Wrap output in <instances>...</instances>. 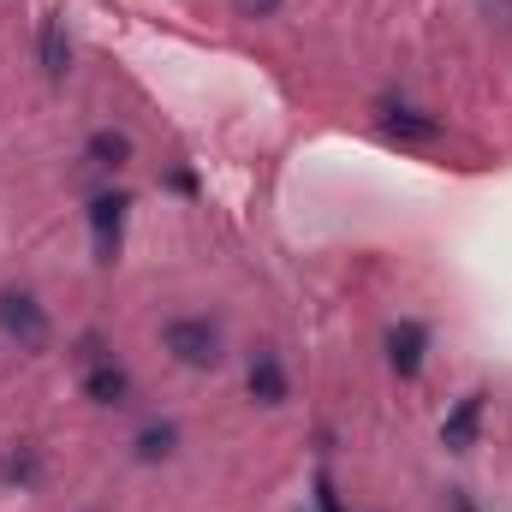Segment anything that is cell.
I'll list each match as a JSON object with an SVG mask.
<instances>
[{
    "instance_id": "8992f818",
    "label": "cell",
    "mask_w": 512,
    "mask_h": 512,
    "mask_svg": "<svg viewBox=\"0 0 512 512\" xmlns=\"http://www.w3.org/2000/svg\"><path fill=\"white\" fill-rule=\"evenodd\" d=\"M423 352H429V328H423V322H399V328L387 334V364H393L405 382L423 370Z\"/></svg>"
},
{
    "instance_id": "2e32d148",
    "label": "cell",
    "mask_w": 512,
    "mask_h": 512,
    "mask_svg": "<svg viewBox=\"0 0 512 512\" xmlns=\"http://www.w3.org/2000/svg\"><path fill=\"white\" fill-rule=\"evenodd\" d=\"M447 507H453V512H471V501H465V495L453 489V495H447Z\"/></svg>"
},
{
    "instance_id": "4fadbf2b",
    "label": "cell",
    "mask_w": 512,
    "mask_h": 512,
    "mask_svg": "<svg viewBox=\"0 0 512 512\" xmlns=\"http://www.w3.org/2000/svg\"><path fill=\"white\" fill-rule=\"evenodd\" d=\"M316 512H340V495H334L328 477H316Z\"/></svg>"
},
{
    "instance_id": "7a4b0ae2",
    "label": "cell",
    "mask_w": 512,
    "mask_h": 512,
    "mask_svg": "<svg viewBox=\"0 0 512 512\" xmlns=\"http://www.w3.org/2000/svg\"><path fill=\"white\" fill-rule=\"evenodd\" d=\"M0 334L18 340V352H42L48 346V310L12 286V292H0Z\"/></svg>"
},
{
    "instance_id": "5bb4252c",
    "label": "cell",
    "mask_w": 512,
    "mask_h": 512,
    "mask_svg": "<svg viewBox=\"0 0 512 512\" xmlns=\"http://www.w3.org/2000/svg\"><path fill=\"white\" fill-rule=\"evenodd\" d=\"M483 12H489V18H501V24H512V0H483Z\"/></svg>"
},
{
    "instance_id": "5b68a950",
    "label": "cell",
    "mask_w": 512,
    "mask_h": 512,
    "mask_svg": "<svg viewBox=\"0 0 512 512\" xmlns=\"http://www.w3.org/2000/svg\"><path fill=\"white\" fill-rule=\"evenodd\" d=\"M376 120L399 143H435L441 137V120H429L423 108H405V102H376Z\"/></svg>"
},
{
    "instance_id": "6da1fadb",
    "label": "cell",
    "mask_w": 512,
    "mask_h": 512,
    "mask_svg": "<svg viewBox=\"0 0 512 512\" xmlns=\"http://www.w3.org/2000/svg\"><path fill=\"white\" fill-rule=\"evenodd\" d=\"M161 346L185 364V370H215L221 364V328L209 316H173L161 328Z\"/></svg>"
},
{
    "instance_id": "3957f363",
    "label": "cell",
    "mask_w": 512,
    "mask_h": 512,
    "mask_svg": "<svg viewBox=\"0 0 512 512\" xmlns=\"http://www.w3.org/2000/svg\"><path fill=\"white\" fill-rule=\"evenodd\" d=\"M84 393H90L96 405H126L131 399V376L114 364V352H108L96 334H84Z\"/></svg>"
},
{
    "instance_id": "30bf717a",
    "label": "cell",
    "mask_w": 512,
    "mask_h": 512,
    "mask_svg": "<svg viewBox=\"0 0 512 512\" xmlns=\"http://www.w3.org/2000/svg\"><path fill=\"white\" fill-rule=\"evenodd\" d=\"M84 155H90V167H126V155H131V137H126V131H90V143H84Z\"/></svg>"
},
{
    "instance_id": "277c9868",
    "label": "cell",
    "mask_w": 512,
    "mask_h": 512,
    "mask_svg": "<svg viewBox=\"0 0 512 512\" xmlns=\"http://www.w3.org/2000/svg\"><path fill=\"white\" fill-rule=\"evenodd\" d=\"M126 191H102L90 197V239H96V262H114L120 256V233H126Z\"/></svg>"
},
{
    "instance_id": "9a60e30c",
    "label": "cell",
    "mask_w": 512,
    "mask_h": 512,
    "mask_svg": "<svg viewBox=\"0 0 512 512\" xmlns=\"http://www.w3.org/2000/svg\"><path fill=\"white\" fill-rule=\"evenodd\" d=\"M239 6H245V12H274L280 0H239Z\"/></svg>"
},
{
    "instance_id": "8fae6325",
    "label": "cell",
    "mask_w": 512,
    "mask_h": 512,
    "mask_svg": "<svg viewBox=\"0 0 512 512\" xmlns=\"http://www.w3.org/2000/svg\"><path fill=\"white\" fill-rule=\"evenodd\" d=\"M173 441H179V429H173V423H149V429L137 435V459H167V453H173Z\"/></svg>"
},
{
    "instance_id": "9c48e42d",
    "label": "cell",
    "mask_w": 512,
    "mask_h": 512,
    "mask_svg": "<svg viewBox=\"0 0 512 512\" xmlns=\"http://www.w3.org/2000/svg\"><path fill=\"white\" fill-rule=\"evenodd\" d=\"M251 393L262 399V405H280V399H286V370H280V358H274V352H256Z\"/></svg>"
},
{
    "instance_id": "ba28073f",
    "label": "cell",
    "mask_w": 512,
    "mask_h": 512,
    "mask_svg": "<svg viewBox=\"0 0 512 512\" xmlns=\"http://www.w3.org/2000/svg\"><path fill=\"white\" fill-rule=\"evenodd\" d=\"M477 423H483V393H465V399L453 405V417L441 423V441H447V453H471V441H477Z\"/></svg>"
},
{
    "instance_id": "7c38bea8",
    "label": "cell",
    "mask_w": 512,
    "mask_h": 512,
    "mask_svg": "<svg viewBox=\"0 0 512 512\" xmlns=\"http://www.w3.org/2000/svg\"><path fill=\"white\" fill-rule=\"evenodd\" d=\"M6 477L30 483V477H36V453H12V459H6Z\"/></svg>"
},
{
    "instance_id": "52a82bcc",
    "label": "cell",
    "mask_w": 512,
    "mask_h": 512,
    "mask_svg": "<svg viewBox=\"0 0 512 512\" xmlns=\"http://www.w3.org/2000/svg\"><path fill=\"white\" fill-rule=\"evenodd\" d=\"M36 54H42V72H48L54 84L72 72V42H66V24H60V12H48V18H42V30H36Z\"/></svg>"
}]
</instances>
